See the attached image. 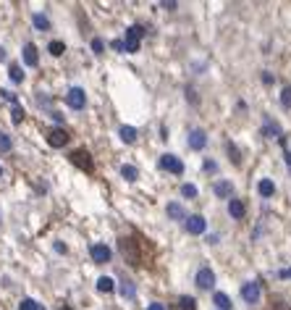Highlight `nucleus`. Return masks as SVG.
<instances>
[{"instance_id":"2","label":"nucleus","mask_w":291,"mask_h":310,"mask_svg":"<svg viewBox=\"0 0 291 310\" xmlns=\"http://www.w3.org/2000/svg\"><path fill=\"white\" fill-rule=\"evenodd\" d=\"M68 158H71V163H74L76 168H82V171H87V174L95 171V161H92V155H89L87 150H74Z\"/></svg>"},{"instance_id":"40","label":"nucleus","mask_w":291,"mask_h":310,"mask_svg":"<svg viewBox=\"0 0 291 310\" xmlns=\"http://www.w3.org/2000/svg\"><path fill=\"white\" fill-rule=\"evenodd\" d=\"M50 113H53V118H55L58 123H60V121H63V113H58V111H50Z\"/></svg>"},{"instance_id":"11","label":"nucleus","mask_w":291,"mask_h":310,"mask_svg":"<svg viewBox=\"0 0 291 310\" xmlns=\"http://www.w3.org/2000/svg\"><path fill=\"white\" fill-rule=\"evenodd\" d=\"M165 213H168V219H171V221H187V210H184L181 203H168Z\"/></svg>"},{"instance_id":"43","label":"nucleus","mask_w":291,"mask_h":310,"mask_svg":"<svg viewBox=\"0 0 291 310\" xmlns=\"http://www.w3.org/2000/svg\"><path fill=\"white\" fill-rule=\"evenodd\" d=\"M60 310H74V307H68V305H63V307H60Z\"/></svg>"},{"instance_id":"24","label":"nucleus","mask_w":291,"mask_h":310,"mask_svg":"<svg viewBox=\"0 0 291 310\" xmlns=\"http://www.w3.org/2000/svg\"><path fill=\"white\" fill-rule=\"evenodd\" d=\"M178 307H181V310H197V300L189 297V294H184V297L178 300Z\"/></svg>"},{"instance_id":"4","label":"nucleus","mask_w":291,"mask_h":310,"mask_svg":"<svg viewBox=\"0 0 291 310\" xmlns=\"http://www.w3.org/2000/svg\"><path fill=\"white\" fill-rule=\"evenodd\" d=\"M260 284L257 282H247V284H241V300L247 302V305H257L260 302Z\"/></svg>"},{"instance_id":"23","label":"nucleus","mask_w":291,"mask_h":310,"mask_svg":"<svg viewBox=\"0 0 291 310\" xmlns=\"http://www.w3.org/2000/svg\"><path fill=\"white\" fill-rule=\"evenodd\" d=\"M48 50H50V55H55V58H58V55H63V53H66V45L60 42V40H53V42L48 45Z\"/></svg>"},{"instance_id":"42","label":"nucleus","mask_w":291,"mask_h":310,"mask_svg":"<svg viewBox=\"0 0 291 310\" xmlns=\"http://www.w3.org/2000/svg\"><path fill=\"white\" fill-rule=\"evenodd\" d=\"M0 60H6V50L3 48H0Z\"/></svg>"},{"instance_id":"5","label":"nucleus","mask_w":291,"mask_h":310,"mask_svg":"<svg viewBox=\"0 0 291 310\" xmlns=\"http://www.w3.org/2000/svg\"><path fill=\"white\" fill-rule=\"evenodd\" d=\"M66 103H68V108H74V111H82L84 103H87L84 89H82V87H71V89L66 92Z\"/></svg>"},{"instance_id":"27","label":"nucleus","mask_w":291,"mask_h":310,"mask_svg":"<svg viewBox=\"0 0 291 310\" xmlns=\"http://www.w3.org/2000/svg\"><path fill=\"white\" fill-rule=\"evenodd\" d=\"M11 121H13V123H21V121H24V108H21V105H13V108H11Z\"/></svg>"},{"instance_id":"41","label":"nucleus","mask_w":291,"mask_h":310,"mask_svg":"<svg viewBox=\"0 0 291 310\" xmlns=\"http://www.w3.org/2000/svg\"><path fill=\"white\" fill-rule=\"evenodd\" d=\"M147 310H165V307H163V305H160V302H152V305H150V307H147Z\"/></svg>"},{"instance_id":"32","label":"nucleus","mask_w":291,"mask_h":310,"mask_svg":"<svg viewBox=\"0 0 291 310\" xmlns=\"http://www.w3.org/2000/svg\"><path fill=\"white\" fill-rule=\"evenodd\" d=\"M0 98H3V100H8V103H13V105H19V100H16V92H11V89H0Z\"/></svg>"},{"instance_id":"19","label":"nucleus","mask_w":291,"mask_h":310,"mask_svg":"<svg viewBox=\"0 0 291 310\" xmlns=\"http://www.w3.org/2000/svg\"><path fill=\"white\" fill-rule=\"evenodd\" d=\"M118 134H121V139H124L126 145H134L136 142V129L134 127H126V123H124V127L118 129Z\"/></svg>"},{"instance_id":"26","label":"nucleus","mask_w":291,"mask_h":310,"mask_svg":"<svg viewBox=\"0 0 291 310\" xmlns=\"http://www.w3.org/2000/svg\"><path fill=\"white\" fill-rule=\"evenodd\" d=\"M263 134H265V137H278V139H281V129L275 127L273 121H268L265 127H263Z\"/></svg>"},{"instance_id":"29","label":"nucleus","mask_w":291,"mask_h":310,"mask_svg":"<svg viewBox=\"0 0 291 310\" xmlns=\"http://www.w3.org/2000/svg\"><path fill=\"white\" fill-rule=\"evenodd\" d=\"M92 53H95V55H102V53H105V42H102L100 37L92 40Z\"/></svg>"},{"instance_id":"13","label":"nucleus","mask_w":291,"mask_h":310,"mask_svg":"<svg viewBox=\"0 0 291 310\" xmlns=\"http://www.w3.org/2000/svg\"><path fill=\"white\" fill-rule=\"evenodd\" d=\"M244 213H247V205H244L241 200L231 197V203H228V215H231V219H236V221H241Z\"/></svg>"},{"instance_id":"14","label":"nucleus","mask_w":291,"mask_h":310,"mask_svg":"<svg viewBox=\"0 0 291 310\" xmlns=\"http://www.w3.org/2000/svg\"><path fill=\"white\" fill-rule=\"evenodd\" d=\"M24 64H26V66H37V64H40L37 45H32V42H26V45H24Z\"/></svg>"},{"instance_id":"21","label":"nucleus","mask_w":291,"mask_h":310,"mask_svg":"<svg viewBox=\"0 0 291 310\" xmlns=\"http://www.w3.org/2000/svg\"><path fill=\"white\" fill-rule=\"evenodd\" d=\"M32 24L40 29V32H48V29H50V21H48V16H42V13H34V16H32Z\"/></svg>"},{"instance_id":"35","label":"nucleus","mask_w":291,"mask_h":310,"mask_svg":"<svg viewBox=\"0 0 291 310\" xmlns=\"http://www.w3.org/2000/svg\"><path fill=\"white\" fill-rule=\"evenodd\" d=\"M111 48L118 50V53H126V42H124V40H113V42H111Z\"/></svg>"},{"instance_id":"15","label":"nucleus","mask_w":291,"mask_h":310,"mask_svg":"<svg viewBox=\"0 0 291 310\" xmlns=\"http://www.w3.org/2000/svg\"><path fill=\"white\" fill-rule=\"evenodd\" d=\"M212 192H215L218 197H231L234 195V184L231 181H215V184H212Z\"/></svg>"},{"instance_id":"10","label":"nucleus","mask_w":291,"mask_h":310,"mask_svg":"<svg viewBox=\"0 0 291 310\" xmlns=\"http://www.w3.org/2000/svg\"><path fill=\"white\" fill-rule=\"evenodd\" d=\"M187 142H189L192 150H205V145H207V134H205L202 129H192Z\"/></svg>"},{"instance_id":"18","label":"nucleus","mask_w":291,"mask_h":310,"mask_svg":"<svg viewBox=\"0 0 291 310\" xmlns=\"http://www.w3.org/2000/svg\"><path fill=\"white\" fill-rule=\"evenodd\" d=\"M113 289H116V282H113L111 276H100V278H97V292H102V294H111Z\"/></svg>"},{"instance_id":"7","label":"nucleus","mask_w":291,"mask_h":310,"mask_svg":"<svg viewBox=\"0 0 291 310\" xmlns=\"http://www.w3.org/2000/svg\"><path fill=\"white\" fill-rule=\"evenodd\" d=\"M194 284L200 287V289H212V284H215V273H212V268H200L197 271V278H194Z\"/></svg>"},{"instance_id":"34","label":"nucleus","mask_w":291,"mask_h":310,"mask_svg":"<svg viewBox=\"0 0 291 310\" xmlns=\"http://www.w3.org/2000/svg\"><path fill=\"white\" fill-rule=\"evenodd\" d=\"M281 105H283V108H291V87H286V89L281 92Z\"/></svg>"},{"instance_id":"37","label":"nucleus","mask_w":291,"mask_h":310,"mask_svg":"<svg viewBox=\"0 0 291 310\" xmlns=\"http://www.w3.org/2000/svg\"><path fill=\"white\" fill-rule=\"evenodd\" d=\"M160 8H165V11H176L178 3H173V0H171V3H160Z\"/></svg>"},{"instance_id":"1","label":"nucleus","mask_w":291,"mask_h":310,"mask_svg":"<svg viewBox=\"0 0 291 310\" xmlns=\"http://www.w3.org/2000/svg\"><path fill=\"white\" fill-rule=\"evenodd\" d=\"M118 247H121V255H124L131 266H139V247H136V239H131V237H121L118 239Z\"/></svg>"},{"instance_id":"31","label":"nucleus","mask_w":291,"mask_h":310,"mask_svg":"<svg viewBox=\"0 0 291 310\" xmlns=\"http://www.w3.org/2000/svg\"><path fill=\"white\" fill-rule=\"evenodd\" d=\"M19 310H40V305H37V302H34L32 297H26V300H21Z\"/></svg>"},{"instance_id":"36","label":"nucleus","mask_w":291,"mask_h":310,"mask_svg":"<svg viewBox=\"0 0 291 310\" xmlns=\"http://www.w3.org/2000/svg\"><path fill=\"white\" fill-rule=\"evenodd\" d=\"M273 310H291V307H288L283 300H278V297H275V300H273Z\"/></svg>"},{"instance_id":"45","label":"nucleus","mask_w":291,"mask_h":310,"mask_svg":"<svg viewBox=\"0 0 291 310\" xmlns=\"http://www.w3.org/2000/svg\"><path fill=\"white\" fill-rule=\"evenodd\" d=\"M40 310H45V307H42V305H40Z\"/></svg>"},{"instance_id":"38","label":"nucleus","mask_w":291,"mask_h":310,"mask_svg":"<svg viewBox=\"0 0 291 310\" xmlns=\"http://www.w3.org/2000/svg\"><path fill=\"white\" fill-rule=\"evenodd\" d=\"M283 161H286V166H288V171H291V152H288V150H283Z\"/></svg>"},{"instance_id":"44","label":"nucleus","mask_w":291,"mask_h":310,"mask_svg":"<svg viewBox=\"0 0 291 310\" xmlns=\"http://www.w3.org/2000/svg\"><path fill=\"white\" fill-rule=\"evenodd\" d=\"M0 176H3V168H0Z\"/></svg>"},{"instance_id":"12","label":"nucleus","mask_w":291,"mask_h":310,"mask_svg":"<svg viewBox=\"0 0 291 310\" xmlns=\"http://www.w3.org/2000/svg\"><path fill=\"white\" fill-rule=\"evenodd\" d=\"M142 37H144V26H139V24H134V26H129L126 29V45H139L142 42Z\"/></svg>"},{"instance_id":"39","label":"nucleus","mask_w":291,"mask_h":310,"mask_svg":"<svg viewBox=\"0 0 291 310\" xmlns=\"http://www.w3.org/2000/svg\"><path fill=\"white\" fill-rule=\"evenodd\" d=\"M205 171H215V163H212V161H205Z\"/></svg>"},{"instance_id":"3","label":"nucleus","mask_w":291,"mask_h":310,"mask_svg":"<svg viewBox=\"0 0 291 310\" xmlns=\"http://www.w3.org/2000/svg\"><path fill=\"white\" fill-rule=\"evenodd\" d=\"M163 171H168V174H176V176H181L184 174V163L176 158V155H171V152H165V155H160V163H158Z\"/></svg>"},{"instance_id":"9","label":"nucleus","mask_w":291,"mask_h":310,"mask_svg":"<svg viewBox=\"0 0 291 310\" xmlns=\"http://www.w3.org/2000/svg\"><path fill=\"white\" fill-rule=\"evenodd\" d=\"M207 229V221L202 219V215H187V231L189 234H205Z\"/></svg>"},{"instance_id":"46","label":"nucleus","mask_w":291,"mask_h":310,"mask_svg":"<svg viewBox=\"0 0 291 310\" xmlns=\"http://www.w3.org/2000/svg\"><path fill=\"white\" fill-rule=\"evenodd\" d=\"M286 273H288V276H291V271H286Z\"/></svg>"},{"instance_id":"20","label":"nucleus","mask_w":291,"mask_h":310,"mask_svg":"<svg viewBox=\"0 0 291 310\" xmlns=\"http://www.w3.org/2000/svg\"><path fill=\"white\" fill-rule=\"evenodd\" d=\"M121 297H124V300H134L136 297V287L131 282H121Z\"/></svg>"},{"instance_id":"6","label":"nucleus","mask_w":291,"mask_h":310,"mask_svg":"<svg viewBox=\"0 0 291 310\" xmlns=\"http://www.w3.org/2000/svg\"><path fill=\"white\" fill-rule=\"evenodd\" d=\"M45 139H48L50 147H63V145H68V132L55 127V129H50L48 134H45Z\"/></svg>"},{"instance_id":"16","label":"nucleus","mask_w":291,"mask_h":310,"mask_svg":"<svg viewBox=\"0 0 291 310\" xmlns=\"http://www.w3.org/2000/svg\"><path fill=\"white\" fill-rule=\"evenodd\" d=\"M212 302H215V305H218L221 310H231V307H234L231 297H228L226 292H215V294H212Z\"/></svg>"},{"instance_id":"22","label":"nucleus","mask_w":291,"mask_h":310,"mask_svg":"<svg viewBox=\"0 0 291 310\" xmlns=\"http://www.w3.org/2000/svg\"><path fill=\"white\" fill-rule=\"evenodd\" d=\"M121 176H124L126 181H136L139 171H136V166H121Z\"/></svg>"},{"instance_id":"30","label":"nucleus","mask_w":291,"mask_h":310,"mask_svg":"<svg viewBox=\"0 0 291 310\" xmlns=\"http://www.w3.org/2000/svg\"><path fill=\"white\" fill-rule=\"evenodd\" d=\"M181 195L189 197V200H194V197H197V187H194V184H184V187H181Z\"/></svg>"},{"instance_id":"17","label":"nucleus","mask_w":291,"mask_h":310,"mask_svg":"<svg viewBox=\"0 0 291 310\" xmlns=\"http://www.w3.org/2000/svg\"><path fill=\"white\" fill-rule=\"evenodd\" d=\"M257 192L263 195V197H273V195H275V184H273L270 179H260V184H257Z\"/></svg>"},{"instance_id":"33","label":"nucleus","mask_w":291,"mask_h":310,"mask_svg":"<svg viewBox=\"0 0 291 310\" xmlns=\"http://www.w3.org/2000/svg\"><path fill=\"white\" fill-rule=\"evenodd\" d=\"M226 147H228V155H231V161L239 166V163H241V158H239V150H236V145H234V142H228Z\"/></svg>"},{"instance_id":"25","label":"nucleus","mask_w":291,"mask_h":310,"mask_svg":"<svg viewBox=\"0 0 291 310\" xmlns=\"http://www.w3.org/2000/svg\"><path fill=\"white\" fill-rule=\"evenodd\" d=\"M8 76H11V82H24V71H21V66H16V64H13L11 69H8Z\"/></svg>"},{"instance_id":"8","label":"nucleus","mask_w":291,"mask_h":310,"mask_svg":"<svg viewBox=\"0 0 291 310\" xmlns=\"http://www.w3.org/2000/svg\"><path fill=\"white\" fill-rule=\"evenodd\" d=\"M89 255H92V260H95V263H108L111 260V247L102 244V242H97V244L89 247Z\"/></svg>"},{"instance_id":"28","label":"nucleus","mask_w":291,"mask_h":310,"mask_svg":"<svg viewBox=\"0 0 291 310\" xmlns=\"http://www.w3.org/2000/svg\"><path fill=\"white\" fill-rule=\"evenodd\" d=\"M13 147V142H11V137L6 134V132H0V152H8Z\"/></svg>"}]
</instances>
